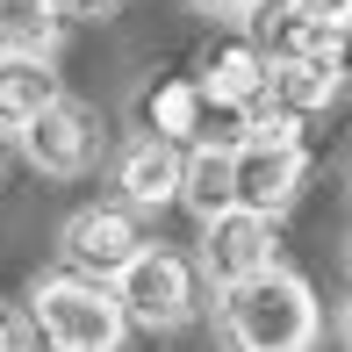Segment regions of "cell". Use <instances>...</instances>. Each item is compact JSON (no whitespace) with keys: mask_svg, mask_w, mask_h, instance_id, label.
<instances>
[{"mask_svg":"<svg viewBox=\"0 0 352 352\" xmlns=\"http://www.w3.org/2000/svg\"><path fill=\"white\" fill-rule=\"evenodd\" d=\"M144 130L166 137V144L195 137L201 130V87H195V79H158V87L144 94Z\"/></svg>","mask_w":352,"mask_h":352,"instance_id":"9a60e30c","label":"cell"},{"mask_svg":"<svg viewBox=\"0 0 352 352\" xmlns=\"http://www.w3.org/2000/svg\"><path fill=\"white\" fill-rule=\"evenodd\" d=\"M245 29H252L245 43L266 58V65H295V58H338V29L324 22V8H316V0H252Z\"/></svg>","mask_w":352,"mask_h":352,"instance_id":"52a82bcc","label":"cell"},{"mask_svg":"<svg viewBox=\"0 0 352 352\" xmlns=\"http://www.w3.org/2000/svg\"><path fill=\"white\" fill-rule=\"evenodd\" d=\"M201 101H216V108H259V94H266V58L252 51L245 36L237 43H216L209 58H201Z\"/></svg>","mask_w":352,"mask_h":352,"instance_id":"7c38bea8","label":"cell"},{"mask_svg":"<svg viewBox=\"0 0 352 352\" xmlns=\"http://www.w3.org/2000/svg\"><path fill=\"white\" fill-rule=\"evenodd\" d=\"M58 252H65V274L116 280L122 266L144 252L137 209H122V201H94V209H79V216L65 223V237H58Z\"/></svg>","mask_w":352,"mask_h":352,"instance_id":"8992f818","label":"cell"},{"mask_svg":"<svg viewBox=\"0 0 352 352\" xmlns=\"http://www.w3.org/2000/svg\"><path fill=\"white\" fill-rule=\"evenodd\" d=\"M58 72H51V58H29V51H14V58H0V130L8 137H22L29 122L43 116V108L58 101Z\"/></svg>","mask_w":352,"mask_h":352,"instance_id":"8fae6325","label":"cell"},{"mask_svg":"<svg viewBox=\"0 0 352 352\" xmlns=\"http://www.w3.org/2000/svg\"><path fill=\"white\" fill-rule=\"evenodd\" d=\"M216 324L230 352H316V338H324V309H316L309 280L287 266H266V274L223 287Z\"/></svg>","mask_w":352,"mask_h":352,"instance_id":"6da1fadb","label":"cell"},{"mask_svg":"<svg viewBox=\"0 0 352 352\" xmlns=\"http://www.w3.org/2000/svg\"><path fill=\"white\" fill-rule=\"evenodd\" d=\"M302 173H309V158H302L295 137H245L230 151V209L280 216L302 195Z\"/></svg>","mask_w":352,"mask_h":352,"instance_id":"277c9868","label":"cell"},{"mask_svg":"<svg viewBox=\"0 0 352 352\" xmlns=\"http://www.w3.org/2000/svg\"><path fill=\"white\" fill-rule=\"evenodd\" d=\"M58 29H65L58 0H0V58H14V51H29V58H51Z\"/></svg>","mask_w":352,"mask_h":352,"instance_id":"5bb4252c","label":"cell"},{"mask_svg":"<svg viewBox=\"0 0 352 352\" xmlns=\"http://www.w3.org/2000/svg\"><path fill=\"white\" fill-rule=\"evenodd\" d=\"M108 287L122 302V324H137V331H180L195 316V302H201L195 295V266L180 252H166V245H144Z\"/></svg>","mask_w":352,"mask_h":352,"instance_id":"3957f363","label":"cell"},{"mask_svg":"<svg viewBox=\"0 0 352 352\" xmlns=\"http://www.w3.org/2000/svg\"><path fill=\"white\" fill-rule=\"evenodd\" d=\"M116 187H122V209H166V201H180V151L166 137H137L116 158Z\"/></svg>","mask_w":352,"mask_h":352,"instance_id":"30bf717a","label":"cell"},{"mask_svg":"<svg viewBox=\"0 0 352 352\" xmlns=\"http://www.w3.org/2000/svg\"><path fill=\"white\" fill-rule=\"evenodd\" d=\"M338 338H345V352H352V302H345V316H338Z\"/></svg>","mask_w":352,"mask_h":352,"instance_id":"ffe728a7","label":"cell"},{"mask_svg":"<svg viewBox=\"0 0 352 352\" xmlns=\"http://www.w3.org/2000/svg\"><path fill=\"white\" fill-rule=\"evenodd\" d=\"M29 316H36V338L51 352H116L122 345V302L108 280H87V274H51L36 280L29 295Z\"/></svg>","mask_w":352,"mask_h":352,"instance_id":"7a4b0ae2","label":"cell"},{"mask_svg":"<svg viewBox=\"0 0 352 352\" xmlns=\"http://www.w3.org/2000/svg\"><path fill=\"white\" fill-rule=\"evenodd\" d=\"M338 72H345V79H352V22H345V29H338Z\"/></svg>","mask_w":352,"mask_h":352,"instance_id":"ac0fdd59","label":"cell"},{"mask_svg":"<svg viewBox=\"0 0 352 352\" xmlns=\"http://www.w3.org/2000/svg\"><path fill=\"white\" fill-rule=\"evenodd\" d=\"M180 201L201 223L230 209V151H223V144H195V151L180 158Z\"/></svg>","mask_w":352,"mask_h":352,"instance_id":"4fadbf2b","label":"cell"},{"mask_svg":"<svg viewBox=\"0 0 352 352\" xmlns=\"http://www.w3.org/2000/svg\"><path fill=\"white\" fill-rule=\"evenodd\" d=\"M22 158L36 173H51V180H79V173L101 158V116H94L87 101H72V94H58L22 130Z\"/></svg>","mask_w":352,"mask_h":352,"instance_id":"5b68a950","label":"cell"},{"mask_svg":"<svg viewBox=\"0 0 352 352\" xmlns=\"http://www.w3.org/2000/svg\"><path fill=\"white\" fill-rule=\"evenodd\" d=\"M274 216H252V209H223L201 223V274H209L216 287H237V280H252V274H266V266H280L274 259Z\"/></svg>","mask_w":352,"mask_h":352,"instance_id":"ba28073f","label":"cell"},{"mask_svg":"<svg viewBox=\"0 0 352 352\" xmlns=\"http://www.w3.org/2000/svg\"><path fill=\"white\" fill-rule=\"evenodd\" d=\"M338 87H345L338 58H295V65H266V94H259V108H274V116H287V122H309V116H324V108L338 101Z\"/></svg>","mask_w":352,"mask_h":352,"instance_id":"9c48e42d","label":"cell"},{"mask_svg":"<svg viewBox=\"0 0 352 352\" xmlns=\"http://www.w3.org/2000/svg\"><path fill=\"white\" fill-rule=\"evenodd\" d=\"M195 8H201V14H237V22H245L252 0H195Z\"/></svg>","mask_w":352,"mask_h":352,"instance_id":"e0dca14e","label":"cell"},{"mask_svg":"<svg viewBox=\"0 0 352 352\" xmlns=\"http://www.w3.org/2000/svg\"><path fill=\"white\" fill-rule=\"evenodd\" d=\"M116 8H122V0H58L65 22H72V14H79V22H101V14H116Z\"/></svg>","mask_w":352,"mask_h":352,"instance_id":"2e32d148","label":"cell"},{"mask_svg":"<svg viewBox=\"0 0 352 352\" xmlns=\"http://www.w3.org/2000/svg\"><path fill=\"white\" fill-rule=\"evenodd\" d=\"M0 352H22V331L8 324V309H0Z\"/></svg>","mask_w":352,"mask_h":352,"instance_id":"d6986e66","label":"cell"}]
</instances>
